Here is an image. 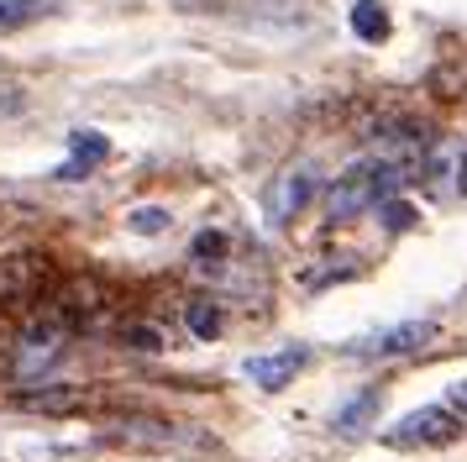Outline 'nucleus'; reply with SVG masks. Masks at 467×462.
<instances>
[{"label":"nucleus","mask_w":467,"mask_h":462,"mask_svg":"<svg viewBox=\"0 0 467 462\" xmlns=\"http://www.w3.org/2000/svg\"><path fill=\"white\" fill-rule=\"evenodd\" d=\"M347 21H352V32H358L362 42H383L389 37V11H383L379 0H358Z\"/></svg>","instance_id":"11"},{"label":"nucleus","mask_w":467,"mask_h":462,"mask_svg":"<svg viewBox=\"0 0 467 462\" xmlns=\"http://www.w3.org/2000/svg\"><path fill=\"white\" fill-rule=\"evenodd\" d=\"M305 347H278V352H257V357H247L242 362V373L253 378L257 389H268V394H278L284 383H295V373L305 368Z\"/></svg>","instance_id":"5"},{"label":"nucleus","mask_w":467,"mask_h":462,"mask_svg":"<svg viewBox=\"0 0 467 462\" xmlns=\"http://www.w3.org/2000/svg\"><path fill=\"white\" fill-rule=\"evenodd\" d=\"M47 278V263L37 252H11L0 257V299H26Z\"/></svg>","instance_id":"7"},{"label":"nucleus","mask_w":467,"mask_h":462,"mask_svg":"<svg viewBox=\"0 0 467 462\" xmlns=\"http://www.w3.org/2000/svg\"><path fill=\"white\" fill-rule=\"evenodd\" d=\"M169 226H173L169 205H137L127 215V231H137V236H158V231H169Z\"/></svg>","instance_id":"13"},{"label":"nucleus","mask_w":467,"mask_h":462,"mask_svg":"<svg viewBox=\"0 0 467 462\" xmlns=\"http://www.w3.org/2000/svg\"><path fill=\"white\" fill-rule=\"evenodd\" d=\"M85 399L89 394L79 383H43V389H22L16 404H22V410H37V415H64V410H79Z\"/></svg>","instance_id":"8"},{"label":"nucleus","mask_w":467,"mask_h":462,"mask_svg":"<svg viewBox=\"0 0 467 462\" xmlns=\"http://www.w3.org/2000/svg\"><path fill=\"white\" fill-rule=\"evenodd\" d=\"M110 158V142L106 137H100V131H74V137H68V163L58 168V173H64V179H79V168H95V163H106Z\"/></svg>","instance_id":"9"},{"label":"nucleus","mask_w":467,"mask_h":462,"mask_svg":"<svg viewBox=\"0 0 467 462\" xmlns=\"http://www.w3.org/2000/svg\"><path fill=\"white\" fill-rule=\"evenodd\" d=\"M184 320H190V331L200 336V341H211V336L221 331V310H215L211 299H190V305H184Z\"/></svg>","instance_id":"14"},{"label":"nucleus","mask_w":467,"mask_h":462,"mask_svg":"<svg viewBox=\"0 0 467 462\" xmlns=\"http://www.w3.org/2000/svg\"><path fill=\"white\" fill-rule=\"evenodd\" d=\"M379 410V389H368V394H358L347 410H337V431H362V420Z\"/></svg>","instance_id":"15"},{"label":"nucleus","mask_w":467,"mask_h":462,"mask_svg":"<svg viewBox=\"0 0 467 462\" xmlns=\"http://www.w3.org/2000/svg\"><path fill=\"white\" fill-rule=\"evenodd\" d=\"M64 352H68V326L47 310V315H37L16 341H11V362H5V368H11V378L32 383V378H43Z\"/></svg>","instance_id":"2"},{"label":"nucleus","mask_w":467,"mask_h":462,"mask_svg":"<svg viewBox=\"0 0 467 462\" xmlns=\"http://www.w3.org/2000/svg\"><path fill=\"white\" fill-rule=\"evenodd\" d=\"M22 110H26V89L16 79H0V121H11Z\"/></svg>","instance_id":"17"},{"label":"nucleus","mask_w":467,"mask_h":462,"mask_svg":"<svg viewBox=\"0 0 467 462\" xmlns=\"http://www.w3.org/2000/svg\"><path fill=\"white\" fill-rule=\"evenodd\" d=\"M457 194L467 200V142L457 147Z\"/></svg>","instance_id":"21"},{"label":"nucleus","mask_w":467,"mask_h":462,"mask_svg":"<svg viewBox=\"0 0 467 462\" xmlns=\"http://www.w3.org/2000/svg\"><path fill=\"white\" fill-rule=\"evenodd\" d=\"M37 11V0H0V26H11V21H22Z\"/></svg>","instance_id":"19"},{"label":"nucleus","mask_w":467,"mask_h":462,"mask_svg":"<svg viewBox=\"0 0 467 462\" xmlns=\"http://www.w3.org/2000/svg\"><path fill=\"white\" fill-rule=\"evenodd\" d=\"M404 184V173L394 163H383V158H362V163L341 168L331 189H326V215L331 221H352L362 210L383 205V200H394V189Z\"/></svg>","instance_id":"1"},{"label":"nucleus","mask_w":467,"mask_h":462,"mask_svg":"<svg viewBox=\"0 0 467 462\" xmlns=\"http://www.w3.org/2000/svg\"><path fill=\"white\" fill-rule=\"evenodd\" d=\"M190 257H194V268H221L226 263V231H200Z\"/></svg>","instance_id":"12"},{"label":"nucleus","mask_w":467,"mask_h":462,"mask_svg":"<svg viewBox=\"0 0 467 462\" xmlns=\"http://www.w3.org/2000/svg\"><path fill=\"white\" fill-rule=\"evenodd\" d=\"M446 410H457V415H462V425H467V378H457V383L446 389Z\"/></svg>","instance_id":"20"},{"label":"nucleus","mask_w":467,"mask_h":462,"mask_svg":"<svg viewBox=\"0 0 467 462\" xmlns=\"http://www.w3.org/2000/svg\"><path fill=\"white\" fill-rule=\"evenodd\" d=\"M316 189H320V179H316V168L310 163L278 168L274 179H268V189H263V210H268V221H274V226H289L299 210L316 200Z\"/></svg>","instance_id":"4"},{"label":"nucleus","mask_w":467,"mask_h":462,"mask_svg":"<svg viewBox=\"0 0 467 462\" xmlns=\"http://www.w3.org/2000/svg\"><path fill=\"white\" fill-rule=\"evenodd\" d=\"M121 336H127L131 347H142V352H158V347H163V331H158V326H142V320H127Z\"/></svg>","instance_id":"16"},{"label":"nucleus","mask_w":467,"mask_h":462,"mask_svg":"<svg viewBox=\"0 0 467 462\" xmlns=\"http://www.w3.org/2000/svg\"><path fill=\"white\" fill-rule=\"evenodd\" d=\"M457 436H462V415L446 410V404H420V410H410L400 425L383 431L389 446H446V441H457Z\"/></svg>","instance_id":"3"},{"label":"nucleus","mask_w":467,"mask_h":462,"mask_svg":"<svg viewBox=\"0 0 467 462\" xmlns=\"http://www.w3.org/2000/svg\"><path fill=\"white\" fill-rule=\"evenodd\" d=\"M431 336H436V326H431V320H400V326H389V331L358 341L352 352H358V357H400V352H415V347H425Z\"/></svg>","instance_id":"6"},{"label":"nucleus","mask_w":467,"mask_h":462,"mask_svg":"<svg viewBox=\"0 0 467 462\" xmlns=\"http://www.w3.org/2000/svg\"><path fill=\"white\" fill-rule=\"evenodd\" d=\"M383 226L389 231L415 226V205H404V200H383Z\"/></svg>","instance_id":"18"},{"label":"nucleus","mask_w":467,"mask_h":462,"mask_svg":"<svg viewBox=\"0 0 467 462\" xmlns=\"http://www.w3.org/2000/svg\"><path fill=\"white\" fill-rule=\"evenodd\" d=\"M110 441H127V446H173L179 431H173L169 420H116Z\"/></svg>","instance_id":"10"}]
</instances>
